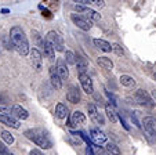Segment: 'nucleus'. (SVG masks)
<instances>
[{
    "mask_svg": "<svg viewBox=\"0 0 156 155\" xmlns=\"http://www.w3.org/2000/svg\"><path fill=\"white\" fill-rule=\"evenodd\" d=\"M87 111H88V116L91 118L93 120H94L97 125H104L105 123V120H104V116L98 112L97 107L94 105V104H88L87 105Z\"/></svg>",
    "mask_w": 156,
    "mask_h": 155,
    "instance_id": "obj_8",
    "label": "nucleus"
},
{
    "mask_svg": "<svg viewBox=\"0 0 156 155\" xmlns=\"http://www.w3.org/2000/svg\"><path fill=\"white\" fill-rule=\"evenodd\" d=\"M155 78H156V72H155Z\"/></svg>",
    "mask_w": 156,
    "mask_h": 155,
    "instance_id": "obj_36",
    "label": "nucleus"
},
{
    "mask_svg": "<svg viewBox=\"0 0 156 155\" xmlns=\"http://www.w3.org/2000/svg\"><path fill=\"white\" fill-rule=\"evenodd\" d=\"M71 20L77 28H80L83 31H90V28H91V21L90 20H84V18L79 17V15H75V14L71 17Z\"/></svg>",
    "mask_w": 156,
    "mask_h": 155,
    "instance_id": "obj_10",
    "label": "nucleus"
},
{
    "mask_svg": "<svg viewBox=\"0 0 156 155\" xmlns=\"http://www.w3.org/2000/svg\"><path fill=\"white\" fill-rule=\"evenodd\" d=\"M32 36H33V39H35V42H36V44L37 46H43V43H44V40L41 39V36H40V33L37 32V31H32Z\"/></svg>",
    "mask_w": 156,
    "mask_h": 155,
    "instance_id": "obj_28",
    "label": "nucleus"
},
{
    "mask_svg": "<svg viewBox=\"0 0 156 155\" xmlns=\"http://www.w3.org/2000/svg\"><path fill=\"white\" fill-rule=\"evenodd\" d=\"M29 155H44V154H41L39 149H32V151L29 152Z\"/></svg>",
    "mask_w": 156,
    "mask_h": 155,
    "instance_id": "obj_33",
    "label": "nucleus"
},
{
    "mask_svg": "<svg viewBox=\"0 0 156 155\" xmlns=\"http://www.w3.org/2000/svg\"><path fill=\"white\" fill-rule=\"evenodd\" d=\"M75 10H76V11H79V13H84L86 10H87V7L82 6V4H76V6H75Z\"/></svg>",
    "mask_w": 156,
    "mask_h": 155,
    "instance_id": "obj_31",
    "label": "nucleus"
},
{
    "mask_svg": "<svg viewBox=\"0 0 156 155\" xmlns=\"http://www.w3.org/2000/svg\"><path fill=\"white\" fill-rule=\"evenodd\" d=\"M111 47H112V51H113V53L118 54V56H123V54H124V50H123V47H122L120 44L113 43Z\"/></svg>",
    "mask_w": 156,
    "mask_h": 155,
    "instance_id": "obj_29",
    "label": "nucleus"
},
{
    "mask_svg": "<svg viewBox=\"0 0 156 155\" xmlns=\"http://www.w3.org/2000/svg\"><path fill=\"white\" fill-rule=\"evenodd\" d=\"M152 96H153V98H155V101H156V90H153V93H152Z\"/></svg>",
    "mask_w": 156,
    "mask_h": 155,
    "instance_id": "obj_35",
    "label": "nucleus"
},
{
    "mask_svg": "<svg viewBox=\"0 0 156 155\" xmlns=\"http://www.w3.org/2000/svg\"><path fill=\"white\" fill-rule=\"evenodd\" d=\"M84 13H86V15H87L90 20H93V21H100V20H101V14H98V13L94 11V10L87 9Z\"/></svg>",
    "mask_w": 156,
    "mask_h": 155,
    "instance_id": "obj_25",
    "label": "nucleus"
},
{
    "mask_svg": "<svg viewBox=\"0 0 156 155\" xmlns=\"http://www.w3.org/2000/svg\"><path fill=\"white\" fill-rule=\"evenodd\" d=\"M10 115H11L14 119H21V120H24V119H27L28 116H29V114H28V111L25 108H22L21 105H12V108H11V111H10Z\"/></svg>",
    "mask_w": 156,
    "mask_h": 155,
    "instance_id": "obj_9",
    "label": "nucleus"
},
{
    "mask_svg": "<svg viewBox=\"0 0 156 155\" xmlns=\"http://www.w3.org/2000/svg\"><path fill=\"white\" fill-rule=\"evenodd\" d=\"M142 125H144V132H145V137H147L148 143L155 144L156 143V119L152 116H145L142 119Z\"/></svg>",
    "mask_w": 156,
    "mask_h": 155,
    "instance_id": "obj_3",
    "label": "nucleus"
},
{
    "mask_svg": "<svg viewBox=\"0 0 156 155\" xmlns=\"http://www.w3.org/2000/svg\"><path fill=\"white\" fill-rule=\"evenodd\" d=\"M79 80H80V85H82L83 90H84L86 93H87V94H93V93H94L93 80H91V78H90L87 73H82V75H79Z\"/></svg>",
    "mask_w": 156,
    "mask_h": 155,
    "instance_id": "obj_7",
    "label": "nucleus"
},
{
    "mask_svg": "<svg viewBox=\"0 0 156 155\" xmlns=\"http://www.w3.org/2000/svg\"><path fill=\"white\" fill-rule=\"evenodd\" d=\"M2 138H3L7 144H12L15 141L14 137H12V135L10 132H7V130H2Z\"/></svg>",
    "mask_w": 156,
    "mask_h": 155,
    "instance_id": "obj_26",
    "label": "nucleus"
},
{
    "mask_svg": "<svg viewBox=\"0 0 156 155\" xmlns=\"http://www.w3.org/2000/svg\"><path fill=\"white\" fill-rule=\"evenodd\" d=\"M66 98H68L69 102L72 104H77L80 101V90L76 87V86H71L68 89V93H66Z\"/></svg>",
    "mask_w": 156,
    "mask_h": 155,
    "instance_id": "obj_12",
    "label": "nucleus"
},
{
    "mask_svg": "<svg viewBox=\"0 0 156 155\" xmlns=\"http://www.w3.org/2000/svg\"><path fill=\"white\" fill-rule=\"evenodd\" d=\"M10 40H11L12 49H15L18 51V54H21L22 57L28 56L29 53V42L25 35V32L22 31L21 27H12L10 31Z\"/></svg>",
    "mask_w": 156,
    "mask_h": 155,
    "instance_id": "obj_1",
    "label": "nucleus"
},
{
    "mask_svg": "<svg viewBox=\"0 0 156 155\" xmlns=\"http://www.w3.org/2000/svg\"><path fill=\"white\" fill-rule=\"evenodd\" d=\"M50 80H51V85H53L57 90H59V89L62 87V80H61V78L58 76L57 69L54 67L50 68Z\"/></svg>",
    "mask_w": 156,
    "mask_h": 155,
    "instance_id": "obj_16",
    "label": "nucleus"
},
{
    "mask_svg": "<svg viewBox=\"0 0 156 155\" xmlns=\"http://www.w3.org/2000/svg\"><path fill=\"white\" fill-rule=\"evenodd\" d=\"M120 83L123 86H126V87H133V86H136V80L129 75H122L120 76Z\"/></svg>",
    "mask_w": 156,
    "mask_h": 155,
    "instance_id": "obj_23",
    "label": "nucleus"
},
{
    "mask_svg": "<svg viewBox=\"0 0 156 155\" xmlns=\"http://www.w3.org/2000/svg\"><path fill=\"white\" fill-rule=\"evenodd\" d=\"M0 122L7 125V126H10V127L20 129V122H18L17 119H14V118L9 114H0Z\"/></svg>",
    "mask_w": 156,
    "mask_h": 155,
    "instance_id": "obj_14",
    "label": "nucleus"
},
{
    "mask_svg": "<svg viewBox=\"0 0 156 155\" xmlns=\"http://www.w3.org/2000/svg\"><path fill=\"white\" fill-rule=\"evenodd\" d=\"M86 122V116L84 114H82L80 111H75L72 114L71 119L68 120V126H73V125H82V123Z\"/></svg>",
    "mask_w": 156,
    "mask_h": 155,
    "instance_id": "obj_15",
    "label": "nucleus"
},
{
    "mask_svg": "<svg viewBox=\"0 0 156 155\" xmlns=\"http://www.w3.org/2000/svg\"><path fill=\"white\" fill-rule=\"evenodd\" d=\"M75 65H76L77 71H79V75L86 73V71H87V68H88V64H87V61H86V58H83V57H80V56H76V62H75Z\"/></svg>",
    "mask_w": 156,
    "mask_h": 155,
    "instance_id": "obj_19",
    "label": "nucleus"
},
{
    "mask_svg": "<svg viewBox=\"0 0 156 155\" xmlns=\"http://www.w3.org/2000/svg\"><path fill=\"white\" fill-rule=\"evenodd\" d=\"M29 56H30V64L35 68L36 71H41L43 67V56L37 49H32L29 50Z\"/></svg>",
    "mask_w": 156,
    "mask_h": 155,
    "instance_id": "obj_6",
    "label": "nucleus"
},
{
    "mask_svg": "<svg viewBox=\"0 0 156 155\" xmlns=\"http://www.w3.org/2000/svg\"><path fill=\"white\" fill-rule=\"evenodd\" d=\"M43 51H44V56L47 57V58H50V60H54V56H55V51H54V49L50 46V44L47 43V42L44 40V43H43Z\"/></svg>",
    "mask_w": 156,
    "mask_h": 155,
    "instance_id": "obj_22",
    "label": "nucleus"
},
{
    "mask_svg": "<svg viewBox=\"0 0 156 155\" xmlns=\"http://www.w3.org/2000/svg\"><path fill=\"white\" fill-rule=\"evenodd\" d=\"M7 101V98L4 96H2V94H0V102H6Z\"/></svg>",
    "mask_w": 156,
    "mask_h": 155,
    "instance_id": "obj_34",
    "label": "nucleus"
},
{
    "mask_svg": "<svg viewBox=\"0 0 156 155\" xmlns=\"http://www.w3.org/2000/svg\"><path fill=\"white\" fill-rule=\"evenodd\" d=\"M105 112H106V116L109 118V120H111L112 123H116V122H118L119 115L116 114V111L113 109V107H112V105L106 104V105H105Z\"/></svg>",
    "mask_w": 156,
    "mask_h": 155,
    "instance_id": "obj_20",
    "label": "nucleus"
},
{
    "mask_svg": "<svg viewBox=\"0 0 156 155\" xmlns=\"http://www.w3.org/2000/svg\"><path fill=\"white\" fill-rule=\"evenodd\" d=\"M46 42L54 49V51H64V39L55 32V31H50L46 35Z\"/></svg>",
    "mask_w": 156,
    "mask_h": 155,
    "instance_id": "obj_4",
    "label": "nucleus"
},
{
    "mask_svg": "<svg viewBox=\"0 0 156 155\" xmlns=\"http://www.w3.org/2000/svg\"><path fill=\"white\" fill-rule=\"evenodd\" d=\"M90 138H91L95 144H100V146L106 141L105 133L101 132L100 129H93V130H90Z\"/></svg>",
    "mask_w": 156,
    "mask_h": 155,
    "instance_id": "obj_11",
    "label": "nucleus"
},
{
    "mask_svg": "<svg viewBox=\"0 0 156 155\" xmlns=\"http://www.w3.org/2000/svg\"><path fill=\"white\" fill-rule=\"evenodd\" d=\"M104 3H105L104 0H95L94 2V4L95 6H98V7H104Z\"/></svg>",
    "mask_w": 156,
    "mask_h": 155,
    "instance_id": "obj_32",
    "label": "nucleus"
},
{
    "mask_svg": "<svg viewBox=\"0 0 156 155\" xmlns=\"http://www.w3.org/2000/svg\"><path fill=\"white\" fill-rule=\"evenodd\" d=\"M106 151H108L111 155H120L122 154L120 148H119L115 143H108L106 144Z\"/></svg>",
    "mask_w": 156,
    "mask_h": 155,
    "instance_id": "obj_24",
    "label": "nucleus"
},
{
    "mask_svg": "<svg viewBox=\"0 0 156 155\" xmlns=\"http://www.w3.org/2000/svg\"><path fill=\"white\" fill-rule=\"evenodd\" d=\"M134 98H136V101L138 102L140 105L148 107V108H152V107H155V104H156V102L152 100V97H151L145 90H142V89H138V90L136 91Z\"/></svg>",
    "mask_w": 156,
    "mask_h": 155,
    "instance_id": "obj_5",
    "label": "nucleus"
},
{
    "mask_svg": "<svg viewBox=\"0 0 156 155\" xmlns=\"http://www.w3.org/2000/svg\"><path fill=\"white\" fill-rule=\"evenodd\" d=\"M93 42H94L95 47H98L100 50H102L104 53H111V51H112L111 44H109L106 40H104V39H94Z\"/></svg>",
    "mask_w": 156,
    "mask_h": 155,
    "instance_id": "obj_18",
    "label": "nucleus"
},
{
    "mask_svg": "<svg viewBox=\"0 0 156 155\" xmlns=\"http://www.w3.org/2000/svg\"><path fill=\"white\" fill-rule=\"evenodd\" d=\"M57 73H58V76L61 78V80H66L69 76V72H68V68H66V64H65L64 60L59 58L58 61H57Z\"/></svg>",
    "mask_w": 156,
    "mask_h": 155,
    "instance_id": "obj_13",
    "label": "nucleus"
},
{
    "mask_svg": "<svg viewBox=\"0 0 156 155\" xmlns=\"http://www.w3.org/2000/svg\"><path fill=\"white\" fill-rule=\"evenodd\" d=\"M25 136L30 141H33L35 144H37L39 147H41L44 149H48L53 147V141L50 140L47 133L44 130H41V129H29V130L25 132Z\"/></svg>",
    "mask_w": 156,
    "mask_h": 155,
    "instance_id": "obj_2",
    "label": "nucleus"
},
{
    "mask_svg": "<svg viewBox=\"0 0 156 155\" xmlns=\"http://www.w3.org/2000/svg\"><path fill=\"white\" fill-rule=\"evenodd\" d=\"M97 62L100 64L101 68H104V69L111 71L113 68V62L111 61V58H108V57H100V58L97 60Z\"/></svg>",
    "mask_w": 156,
    "mask_h": 155,
    "instance_id": "obj_21",
    "label": "nucleus"
},
{
    "mask_svg": "<svg viewBox=\"0 0 156 155\" xmlns=\"http://www.w3.org/2000/svg\"><path fill=\"white\" fill-rule=\"evenodd\" d=\"M65 60H66L68 64H75V62H76V56H75V53H72V51H66V53H65Z\"/></svg>",
    "mask_w": 156,
    "mask_h": 155,
    "instance_id": "obj_27",
    "label": "nucleus"
},
{
    "mask_svg": "<svg viewBox=\"0 0 156 155\" xmlns=\"http://www.w3.org/2000/svg\"><path fill=\"white\" fill-rule=\"evenodd\" d=\"M0 155H11L9 152V149H7V147L2 143H0Z\"/></svg>",
    "mask_w": 156,
    "mask_h": 155,
    "instance_id": "obj_30",
    "label": "nucleus"
},
{
    "mask_svg": "<svg viewBox=\"0 0 156 155\" xmlns=\"http://www.w3.org/2000/svg\"><path fill=\"white\" fill-rule=\"evenodd\" d=\"M68 115H69L68 107L65 105V104H62V102L57 104V107H55V116L58 118V119H65V118H68Z\"/></svg>",
    "mask_w": 156,
    "mask_h": 155,
    "instance_id": "obj_17",
    "label": "nucleus"
}]
</instances>
